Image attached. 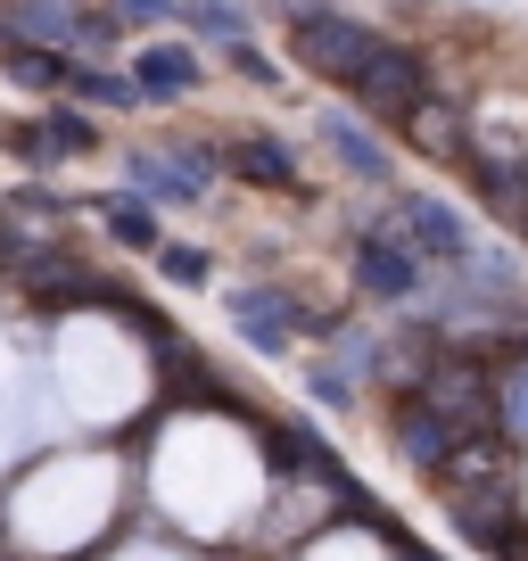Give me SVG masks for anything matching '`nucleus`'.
Listing matches in <instances>:
<instances>
[{
	"label": "nucleus",
	"instance_id": "7ed1b4c3",
	"mask_svg": "<svg viewBox=\"0 0 528 561\" xmlns=\"http://www.w3.org/2000/svg\"><path fill=\"white\" fill-rule=\"evenodd\" d=\"M355 91H364L380 116H422V58L380 42V50H371V67L355 75Z\"/></svg>",
	"mask_w": 528,
	"mask_h": 561
},
{
	"label": "nucleus",
	"instance_id": "6e6552de",
	"mask_svg": "<svg viewBox=\"0 0 528 561\" xmlns=\"http://www.w3.org/2000/svg\"><path fill=\"white\" fill-rule=\"evenodd\" d=\"M322 140H331L338 158H347V174H371V182H388V158L371 149V133H355L347 116H322Z\"/></svg>",
	"mask_w": 528,
	"mask_h": 561
},
{
	"label": "nucleus",
	"instance_id": "9d476101",
	"mask_svg": "<svg viewBox=\"0 0 528 561\" xmlns=\"http://www.w3.org/2000/svg\"><path fill=\"white\" fill-rule=\"evenodd\" d=\"M42 140H50V158H83V149H100V124L83 107H58V116H42Z\"/></svg>",
	"mask_w": 528,
	"mask_h": 561
},
{
	"label": "nucleus",
	"instance_id": "f3484780",
	"mask_svg": "<svg viewBox=\"0 0 528 561\" xmlns=\"http://www.w3.org/2000/svg\"><path fill=\"white\" fill-rule=\"evenodd\" d=\"M50 9H74V0H50Z\"/></svg>",
	"mask_w": 528,
	"mask_h": 561
},
{
	"label": "nucleus",
	"instance_id": "1a4fd4ad",
	"mask_svg": "<svg viewBox=\"0 0 528 561\" xmlns=\"http://www.w3.org/2000/svg\"><path fill=\"white\" fill-rule=\"evenodd\" d=\"M100 215H107V240H116V248H165L158 240V215H149L141 198H107Z\"/></svg>",
	"mask_w": 528,
	"mask_h": 561
},
{
	"label": "nucleus",
	"instance_id": "2eb2a0df",
	"mask_svg": "<svg viewBox=\"0 0 528 561\" xmlns=\"http://www.w3.org/2000/svg\"><path fill=\"white\" fill-rule=\"evenodd\" d=\"M314 561H388V553H380V545L364 537V528H347V537H331V545H322Z\"/></svg>",
	"mask_w": 528,
	"mask_h": 561
},
{
	"label": "nucleus",
	"instance_id": "f03ea898",
	"mask_svg": "<svg viewBox=\"0 0 528 561\" xmlns=\"http://www.w3.org/2000/svg\"><path fill=\"white\" fill-rule=\"evenodd\" d=\"M231 322H240V339L256 355H289V339L314 331L298 314V298H282V289H231Z\"/></svg>",
	"mask_w": 528,
	"mask_h": 561
},
{
	"label": "nucleus",
	"instance_id": "39448f33",
	"mask_svg": "<svg viewBox=\"0 0 528 561\" xmlns=\"http://www.w3.org/2000/svg\"><path fill=\"white\" fill-rule=\"evenodd\" d=\"M124 174L141 182L149 198H174V207H191V198H207V158H158V149H141V158L124 165Z\"/></svg>",
	"mask_w": 528,
	"mask_h": 561
},
{
	"label": "nucleus",
	"instance_id": "9b49d317",
	"mask_svg": "<svg viewBox=\"0 0 528 561\" xmlns=\"http://www.w3.org/2000/svg\"><path fill=\"white\" fill-rule=\"evenodd\" d=\"M74 91H83V100H100V107H133V100H141V83H133V75H100V67H74Z\"/></svg>",
	"mask_w": 528,
	"mask_h": 561
},
{
	"label": "nucleus",
	"instance_id": "20e7f679",
	"mask_svg": "<svg viewBox=\"0 0 528 561\" xmlns=\"http://www.w3.org/2000/svg\"><path fill=\"white\" fill-rule=\"evenodd\" d=\"M355 280H364L371 298H413V289H422V256H413L405 240L371 231V240H364V256H355Z\"/></svg>",
	"mask_w": 528,
	"mask_h": 561
},
{
	"label": "nucleus",
	"instance_id": "ddd939ff",
	"mask_svg": "<svg viewBox=\"0 0 528 561\" xmlns=\"http://www.w3.org/2000/svg\"><path fill=\"white\" fill-rule=\"evenodd\" d=\"M495 413H504V421H512V430H520V438H528V364H520V371H512V380H504V388H495Z\"/></svg>",
	"mask_w": 528,
	"mask_h": 561
},
{
	"label": "nucleus",
	"instance_id": "4468645a",
	"mask_svg": "<svg viewBox=\"0 0 528 561\" xmlns=\"http://www.w3.org/2000/svg\"><path fill=\"white\" fill-rule=\"evenodd\" d=\"M191 25L198 34H240V9L231 0H191Z\"/></svg>",
	"mask_w": 528,
	"mask_h": 561
},
{
	"label": "nucleus",
	"instance_id": "f8f14e48",
	"mask_svg": "<svg viewBox=\"0 0 528 561\" xmlns=\"http://www.w3.org/2000/svg\"><path fill=\"white\" fill-rule=\"evenodd\" d=\"M158 273H165V280H182V289H198V280L215 273V264H207V248H191V240H165V248H158Z\"/></svg>",
	"mask_w": 528,
	"mask_h": 561
},
{
	"label": "nucleus",
	"instance_id": "423d86ee",
	"mask_svg": "<svg viewBox=\"0 0 528 561\" xmlns=\"http://www.w3.org/2000/svg\"><path fill=\"white\" fill-rule=\"evenodd\" d=\"M133 83H141L149 100H182V91L198 83V58L182 50V42H158V50H141V67H133Z\"/></svg>",
	"mask_w": 528,
	"mask_h": 561
},
{
	"label": "nucleus",
	"instance_id": "0eeeda50",
	"mask_svg": "<svg viewBox=\"0 0 528 561\" xmlns=\"http://www.w3.org/2000/svg\"><path fill=\"white\" fill-rule=\"evenodd\" d=\"M231 174L240 182H298V158L282 140H231Z\"/></svg>",
	"mask_w": 528,
	"mask_h": 561
},
{
	"label": "nucleus",
	"instance_id": "f257e3e1",
	"mask_svg": "<svg viewBox=\"0 0 528 561\" xmlns=\"http://www.w3.org/2000/svg\"><path fill=\"white\" fill-rule=\"evenodd\" d=\"M289 42H298V58H306V67H322V75H347V83L371 67V50H380V42H371L355 18H338V9H298Z\"/></svg>",
	"mask_w": 528,
	"mask_h": 561
},
{
	"label": "nucleus",
	"instance_id": "dca6fc26",
	"mask_svg": "<svg viewBox=\"0 0 528 561\" xmlns=\"http://www.w3.org/2000/svg\"><path fill=\"white\" fill-rule=\"evenodd\" d=\"M174 0H116V18H165Z\"/></svg>",
	"mask_w": 528,
	"mask_h": 561
}]
</instances>
